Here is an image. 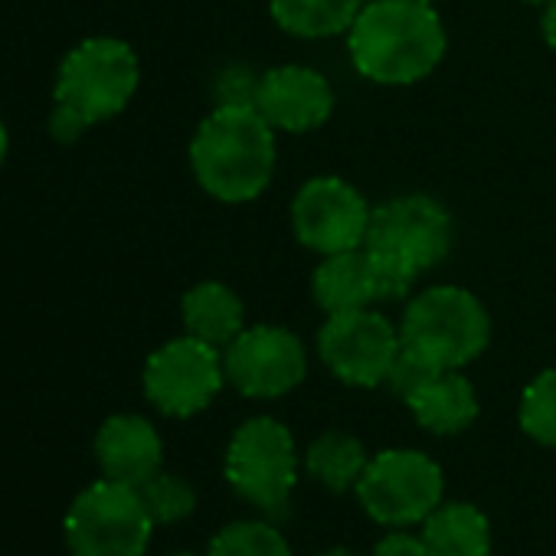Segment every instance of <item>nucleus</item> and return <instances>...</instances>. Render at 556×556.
Wrapping results in <instances>:
<instances>
[{"mask_svg":"<svg viewBox=\"0 0 556 556\" xmlns=\"http://www.w3.org/2000/svg\"><path fill=\"white\" fill-rule=\"evenodd\" d=\"M445 47L442 17L419 0H370L348 30L354 70L377 86L422 83L442 63Z\"/></svg>","mask_w":556,"mask_h":556,"instance_id":"nucleus-1","label":"nucleus"},{"mask_svg":"<svg viewBox=\"0 0 556 556\" xmlns=\"http://www.w3.org/2000/svg\"><path fill=\"white\" fill-rule=\"evenodd\" d=\"M151 533L154 520L141 491L109 478L83 488L63 517L70 556H144Z\"/></svg>","mask_w":556,"mask_h":556,"instance_id":"nucleus-6","label":"nucleus"},{"mask_svg":"<svg viewBox=\"0 0 556 556\" xmlns=\"http://www.w3.org/2000/svg\"><path fill=\"white\" fill-rule=\"evenodd\" d=\"M452 232V216L439 200L426 193H406L374 206L364 245L387 252L422 275L448 255Z\"/></svg>","mask_w":556,"mask_h":556,"instance_id":"nucleus-12","label":"nucleus"},{"mask_svg":"<svg viewBox=\"0 0 556 556\" xmlns=\"http://www.w3.org/2000/svg\"><path fill=\"white\" fill-rule=\"evenodd\" d=\"M206 556H295L286 533L268 517L229 520L210 536Z\"/></svg>","mask_w":556,"mask_h":556,"instance_id":"nucleus-21","label":"nucleus"},{"mask_svg":"<svg viewBox=\"0 0 556 556\" xmlns=\"http://www.w3.org/2000/svg\"><path fill=\"white\" fill-rule=\"evenodd\" d=\"M275 128L255 105H216L193 131L190 167L219 203L255 200L275 174Z\"/></svg>","mask_w":556,"mask_h":556,"instance_id":"nucleus-2","label":"nucleus"},{"mask_svg":"<svg viewBox=\"0 0 556 556\" xmlns=\"http://www.w3.org/2000/svg\"><path fill=\"white\" fill-rule=\"evenodd\" d=\"M258 76L249 66H226L216 76V105H255Z\"/></svg>","mask_w":556,"mask_h":556,"instance_id":"nucleus-25","label":"nucleus"},{"mask_svg":"<svg viewBox=\"0 0 556 556\" xmlns=\"http://www.w3.org/2000/svg\"><path fill=\"white\" fill-rule=\"evenodd\" d=\"M226 383L249 400H278L308 374V351L299 334L278 325L242 328L223 348Z\"/></svg>","mask_w":556,"mask_h":556,"instance_id":"nucleus-10","label":"nucleus"},{"mask_svg":"<svg viewBox=\"0 0 556 556\" xmlns=\"http://www.w3.org/2000/svg\"><path fill=\"white\" fill-rule=\"evenodd\" d=\"M419 4H432V0H419Z\"/></svg>","mask_w":556,"mask_h":556,"instance_id":"nucleus-32","label":"nucleus"},{"mask_svg":"<svg viewBox=\"0 0 556 556\" xmlns=\"http://www.w3.org/2000/svg\"><path fill=\"white\" fill-rule=\"evenodd\" d=\"M517 422L536 445L556 448V367L540 370L520 393Z\"/></svg>","mask_w":556,"mask_h":556,"instance_id":"nucleus-22","label":"nucleus"},{"mask_svg":"<svg viewBox=\"0 0 556 556\" xmlns=\"http://www.w3.org/2000/svg\"><path fill=\"white\" fill-rule=\"evenodd\" d=\"M312 295L325 315L357 312L377 305V286H374V265L367 249H348L325 255V262L312 275Z\"/></svg>","mask_w":556,"mask_h":556,"instance_id":"nucleus-15","label":"nucleus"},{"mask_svg":"<svg viewBox=\"0 0 556 556\" xmlns=\"http://www.w3.org/2000/svg\"><path fill=\"white\" fill-rule=\"evenodd\" d=\"M167 556H200V553H193V549H174V553H167Z\"/></svg>","mask_w":556,"mask_h":556,"instance_id":"nucleus-30","label":"nucleus"},{"mask_svg":"<svg viewBox=\"0 0 556 556\" xmlns=\"http://www.w3.org/2000/svg\"><path fill=\"white\" fill-rule=\"evenodd\" d=\"M223 383V351L193 334L161 344L141 374L148 403L170 419H190L203 413L219 396Z\"/></svg>","mask_w":556,"mask_h":556,"instance_id":"nucleus-8","label":"nucleus"},{"mask_svg":"<svg viewBox=\"0 0 556 556\" xmlns=\"http://www.w3.org/2000/svg\"><path fill=\"white\" fill-rule=\"evenodd\" d=\"M255 109L275 131L305 135L331 118L334 89L312 66H275L258 76Z\"/></svg>","mask_w":556,"mask_h":556,"instance_id":"nucleus-13","label":"nucleus"},{"mask_svg":"<svg viewBox=\"0 0 556 556\" xmlns=\"http://www.w3.org/2000/svg\"><path fill=\"white\" fill-rule=\"evenodd\" d=\"M96 462L102 478L141 488L164 465V442L151 419L135 413L109 416L96 432Z\"/></svg>","mask_w":556,"mask_h":556,"instance_id":"nucleus-14","label":"nucleus"},{"mask_svg":"<svg viewBox=\"0 0 556 556\" xmlns=\"http://www.w3.org/2000/svg\"><path fill=\"white\" fill-rule=\"evenodd\" d=\"M400 344H403L400 328L374 308L328 315V321L318 331L321 364L341 383L364 387V390L387 383Z\"/></svg>","mask_w":556,"mask_h":556,"instance_id":"nucleus-9","label":"nucleus"},{"mask_svg":"<svg viewBox=\"0 0 556 556\" xmlns=\"http://www.w3.org/2000/svg\"><path fill=\"white\" fill-rule=\"evenodd\" d=\"M141 501L154 520V527H174L184 523L187 517H193L197 510V488L170 471H157L154 478H148L141 488Z\"/></svg>","mask_w":556,"mask_h":556,"instance_id":"nucleus-23","label":"nucleus"},{"mask_svg":"<svg viewBox=\"0 0 556 556\" xmlns=\"http://www.w3.org/2000/svg\"><path fill=\"white\" fill-rule=\"evenodd\" d=\"M141 83V63L125 40L92 37L66 53L56 73L50 135L60 144H73L86 128L109 122L128 109Z\"/></svg>","mask_w":556,"mask_h":556,"instance_id":"nucleus-3","label":"nucleus"},{"mask_svg":"<svg viewBox=\"0 0 556 556\" xmlns=\"http://www.w3.org/2000/svg\"><path fill=\"white\" fill-rule=\"evenodd\" d=\"M527 4H543L546 8V4H553V0H527Z\"/></svg>","mask_w":556,"mask_h":556,"instance_id":"nucleus-31","label":"nucleus"},{"mask_svg":"<svg viewBox=\"0 0 556 556\" xmlns=\"http://www.w3.org/2000/svg\"><path fill=\"white\" fill-rule=\"evenodd\" d=\"M180 318H184L187 334H193L219 351L245 328V308H242L239 295L223 282L193 286L180 302Z\"/></svg>","mask_w":556,"mask_h":556,"instance_id":"nucleus-18","label":"nucleus"},{"mask_svg":"<svg viewBox=\"0 0 556 556\" xmlns=\"http://www.w3.org/2000/svg\"><path fill=\"white\" fill-rule=\"evenodd\" d=\"M370 213L367 197L344 177H312L292 200V229L305 249L334 255L367 242Z\"/></svg>","mask_w":556,"mask_h":556,"instance_id":"nucleus-11","label":"nucleus"},{"mask_svg":"<svg viewBox=\"0 0 556 556\" xmlns=\"http://www.w3.org/2000/svg\"><path fill=\"white\" fill-rule=\"evenodd\" d=\"M299 468H302V458H299L292 429L271 416L245 419L232 432L226 445V458H223V475L229 488L275 523L286 520L292 510Z\"/></svg>","mask_w":556,"mask_h":556,"instance_id":"nucleus-4","label":"nucleus"},{"mask_svg":"<svg viewBox=\"0 0 556 556\" xmlns=\"http://www.w3.org/2000/svg\"><path fill=\"white\" fill-rule=\"evenodd\" d=\"M302 465L331 494H344V491L357 488L361 475L370 465V455H367V448H364V442L357 435L341 432V429H328L308 445Z\"/></svg>","mask_w":556,"mask_h":556,"instance_id":"nucleus-20","label":"nucleus"},{"mask_svg":"<svg viewBox=\"0 0 556 556\" xmlns=\"http://www.w3.org/2000/svg\"><path fill=\"white\" fill-rule=\"evenodd\" d=\"M374 556H429L422 536L409 533L406 527H390V533H383L374 546Z\"/></svg>","mask_w":556,"mask_h":556,"instance_id":"nucleus-26","label":"nucleus"},{"mask_svg":"<svg viewBox=\"0 0 556 556\" xmlns=\"http://www.w3.org/2000/svg\"><path fill=\"white\" fill-rule=\"evenodd\" d=\"M540 34H543V43L556 53V0H553V4H546V8H543Z\"/></svg>","mask_w":556,"mask_h":556,"instance_id":"nucleus-27","label":"nucleus"},{"mask_svg":"<svg viewBox=\"0 0 556 556\" xmlns=\"http://www.w3.org/2000/svg\"><path fill=\"white\" fill-rule=\"evenodd\" d=\"M8 148H11V138H8L4 122H0V167H4V161H8Z\"/></svg>","mask_w":556,"mask_h":556,"instance_id":"nucleus-28","label":"nucleus"},{"mask_svg":"<svg viewBox=\"0 0 556 556\" xmlns=\"http://www.w3.org/2000/svg\"><path fill=\"white\" fill-rule=\"evenodd\" d=\"M364 514L383 527L422 523L445 501V475L419 448H383L354 488Z\"/></svg>","mask_w":556,"mask_h":556,"instance_id":"nucleus-7","label":"nucleus"},{"mask_svg":"<svg viewBox=\"0 0 556 556\" xmlns=\"http://www.w3.org/2000/svg\"><path fill=\"white\" fill-rule=\"evenodd\" d=\"M419 536L429 556H491V523L468 501H442L422 520Z\"/></svg>","mask_w":556,"mask_h":556,"instance_id":"nucleus-17","label":"nucleus"},{"mask_svg":"<svg viewBox=\"0 0 556 556\" xmlns=\"http://www.w3.org/2000/svg\"><path fill=\"white\" fill-rule=\"evenodd\" d=\"M403 344L432 357L442 370H462L491 344V315L462 286H432L409 299L400 318Z\"/></svg>","mask_w":556,"mask_h":556,"instance_id":"nucleus-5","label":"nucleus"},{"mask_svg":"<svg viewBox=\"0 0 556 556\" xmlns=\"http://www.w3.org/2000/svg\"><path fill=\"white\" fill-rule=\"evenodd\" d=\"M321 556H361V553H354V549H344V546H334V549H328V553H321Z\"/></svg>","mask_w":556,"mask_h":556,"instance_id":"nucleus-29","label":"nucleus"},{"mask_svg":"<svg viewBox=\"0 0 556 556\" xmlns=\"http://www.w3.org/2000/svg\"><path fill=\"white\" fill-rule=\"evenodd\" d=\"M406 406H409L413 419L432 435H458L481 413L478 393L462 370H442Z\"/></svg>","mask_w":556,"mask_h":556,"instance_id":"nucleus-16","label":"nucleus"},{"mask_svg":"<svg viewBox=\"0 0 556 556\" xmlns=\"http://www.w3.org/2000/svg\"><path fill=\"white\" fill-rule=\"evenodd\" d=\"M367 0H271V21L299 40H331L354 27Z\"/></svg>","mask_w":556,"mask_h":556,"instance_id":"nucleus-19","label":"nucleus"},{"mask_svg":"<svg viewBox=\"0 0 556 556\" xmlns=\"http://www.w3.org/2000/svg\"><path fill=\"white\" fill-rule=\"evenodd\" d=\"M439 374H442V367H439L432 357H426L422 351H416V348H409V344H400V354H396V361H393V367H390L387 387H390L393 396H400L403 403H409V400H413L426 383H432Z\"/></svg>","mask_w":556,"mask_h":556,"instance_id":"nucleus-24","label":"nucleus"}]
</instances>
